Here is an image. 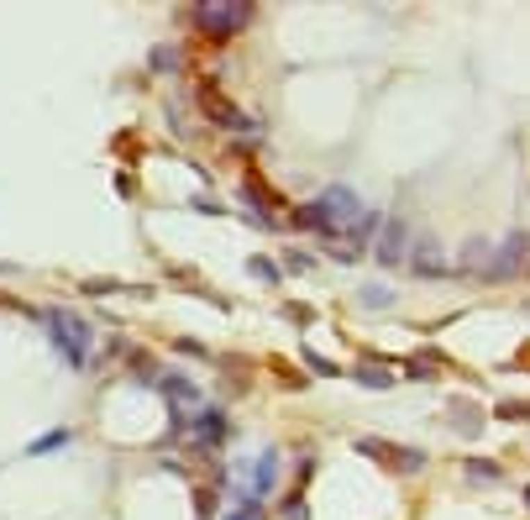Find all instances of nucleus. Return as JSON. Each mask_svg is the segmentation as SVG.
<instances>
[{
    "mask_svg": "<svg viewBox=\"0 0 530 520\" xmlns=\"http://www.w3.org/2000/svg\"><path fill=\"white\" fill-rule=\"evenodd\" d=\"M247 22H252L247 0H236V6H226V0H205V6H194V26L210 32V37H231V32H242Z\"/></svg>",
    "mask_w": 530,
    "mask_h": 520,
    "instance_id": "f257e3e1",
    "label": "nucleus"
},
{
    "mask_svg": "<svg viewBox=\"0 0 530 520\" xmlns=\"http://www.w3.org/2000/svg\"><path fill=\"white\" fill-rule=\"evenodd\" d=\"M47 326H53V336H58V352L69 357V368H84V352H90V320L69 316V310H53Z\"/></svg>",
    "mask_w": 530,
    "mask_h": 520,
    "instance_id": "f03ea898",
    "label": "nucleus"
},
{
    "mask_svg": "<svg viewBox=\"0 0 530 520\" xmlns=\"http://www.w3.org/2000/svg\"><path fill=\"white\" fill-rule=\"evenodd\" d=\"M410 268L420 273V279H441L452 263H447V252H441L436 236H415V258H410Z\"/></svg>",
    "mask_w": 530,
    "mask_h": 520,
    "instance_id": "7ed1b4c3",
    "label": "nucleus"
},
{
    "mask_svg": "<svg viewBox=\"0 0 530 520\" xmlns=\"http://www.w3.org/2000/svg\"><path fill=\"white\" fill-rule=\"evenodd\" d=\"M200 100H205V111H210V121H221V127H247V131H258V121H247L242 111L231 106V100H221V95H215V84H200Z\"/></svg>",
    "mask_w": 530,
    "mask_h": 520,
    "instance_id": "20e7f679",
    "label": "nucleus"
},
{
    "mask_svg": "<svg viewBox=\"0 0 530 520\" xmlns=\"http://www.w3.org/2000/svg\"><path fill=\"white\" fill-rule=\"evenodd\" d=\"M410 252V231H404V221L394 216V221H383V242H378V263L383 268H394V263Z\"/></svg>",
    "mask_w": 530,
    "mask_h": 520,
    "instance_id": "39448f33",
    "label": "nucleus"
},
{
    "mask_svg": "<svg viewBox=\"0 0 530 520\" xmlns=\"http://www.w3.org/2000/svg\"><path fill=\"white\" fill-rule=\"evenodd\" d=\"M520 252H525V231H515V236H509V242H504V252H499V263H494L488 273H494V279H509V273L520 268Z\"/></svg>",
    "mask_w": 530,
    "mask_h": 520,
    "instance_id": "423d86ee",
    "label": "nucleus"
},
{
    "mask_svg": "<svg viewBox=\"0 0 530 520\" xmlns=\"http://www.w3.org/2000/svg\"><path fill=\"white\" fill-rule=\"evenodd\" d=\"M221 437H226V421H221V410H205L200 421H194V441H200V447H215Z\"/></svg>",
    "mask_w": 530,
    "mask_h": 520,
    "instance_id": "0eeeda50",
    "label": "nucleus"
},
{
    "mask_svg": "<svg viewBox=\"0 0 530 520\" xmlns=\"http://www.w3.org/2000/svg\"><path fill=\"white\" fill-rule=\"evenodd\" d=\"M357 384H367V389H389V384H394V373H389V368L363 363V368H357Z\"/></svg>",
    "mask_w": 530,
    "mask_h": 520,
    "instance_id": "6e6552de",
    "label": "nucleus"
},
{
    "mask_svg": "<svg viewBox=\"0 0 530 520\" xmlns=\"http://www.w3.org/2000/svg\"><path fill=\"white\" fill-rule=\"evenodd\" d=\"M467 478H472V484H499L504 473H499V462H483V457H472V462H467Z\"/></svg>",
    "mask_w": 530,
    "mask_h": 520,
    "instance_id": "1a4fd4ad",
    "label": "nucleus"
},
{
    "mask_svg": "<svg viewBox=\"0 0 530 520\" xmlns=\"http://www.w3.org/2000/svg\"><path fill=\"white\" fill-rule=\"evenodd\" d=\"M247 273H258L263 284H279V279H283V268H279L273 258H247Z\"/></svg>",
    "mask_w": 530,
    "mask_h": 520,
    "instance_id": "9d476101",
    "label": "nucleus"
},
{
    "mask_svg": "<svg viewBox=\"0 0 530 520\" xmlns=\"http://www.w3.org/2000/svg\"><path fill=\"white\" fill-rule=\"evenodd\" d=\"M163 389L174 394V400H184V405L200 400V394H194V384H189V378H179V373H168V378H163Z\"/></svg>",
    "mask_w": 530,
    "mask_h": 520,
    "instance_id": "9b49d317",
    "label": "nucleus"
},
{
    "mask_svg": "<svg viewBox=\"0 0 530 520\" xmlns=\"http://www.w3.org/2000/svg\"><path fill=\"white\" fill-rule=\"evenodd\" d=\"M221 520H263V505H252V499H236V505L226 510Z\"/></svg>",
    "mask_w": 530,
    "mask_h": 520,
    "instance_id": "f8f14e48",
    "label": "nucleus"
},
{
    "mask_svg": "<svg viewBox=\"0 0 530 520\" xmlns=\"http://www.w3.org/2000/svg\"><path fill=\"white\" fill-rule=\"evenodd\" d=\"M462 263H467V268H488V242H467V247H462Z\"/></svg>",
    "mask_w": 530,
    "mask_h": 520,
    "instance_id": "ddd939ff",
    "label": "nucleus"
},
{
    "mask_svg": "<svg viewBox=\"0 0 530 520\" xmlns=\"http://www.w3.org/2000/svg\"><path fill=\"white\" fill-rule=\"evenodd\" d=\"M389 462H394L399 473H420V468H425V452H394Z\"/></svg>",
    "mask_w": 530,
    "mask_h": 520,
    "instance_id": "4468645a",
    "label": "nucleus"
},
{
    "mask_svg": "<svg viewBox=\"0 0 530 520\" xmlns=\"http://www.w3.org/2000/svg\"><path fill=\"white\" fill-rule=\"evenodd\" d=\"M436 363H441L436 352H420V357H410V373L415 378H431V373H436Z\"/></svg>",
    "mask_w": 530,
    "mask_h": 520,
    "instance_id": "2eb2a0df",
    "label": "nucleus"
},
{
    "mask_svg": "<svg viewBox=\"0 0 530 520\" xmlns=\"http://www.w3.org/2000/svg\"><path fill=\"white\" fill-rule=\"evenodd\" d=\"M174 63H179L174 47H153V69H158V74H174Z\"/></svg>",
    "mask_w": 530,
    "mask_h": 520,
    "instance_id": "dca6fc26",
    "label": "nucleus"
},
{
    "mask_svg": "<svg viewBox=\"0 0 530 520\" xmlns=\"http://www.w3.org/2000/svg\"><path fill=\"white\" fill-rule=\"evenodd\" d=\"M389 289H383V284H367V289H363V305H389Z\"/></svg>",
    "mask_w": 530,
    "mask_h": 520,
    "instance_id": "f3484780",
    "label": "nucleus"
},
{
    "mask_svg": "<svg viewBox=\"0 0 530 520\" xmlns=\"http://www.w3.org/2000/svg\"><path fill=\"white\" fill-rule=\"evenodd\" d=\"M289 268H295V273H310V268H315V258H310V252H289Z\"/></svg>",
    "mask_w": 530,
    "mask_h": 520,
    "instance_id": "a211bd4d",
    "label": "nucleus"
},
{
    "mask_svg": "<svg viewBox=\"0 0 530 520\" xmlns=\"http://www.w3.org/2000/svg\"><path fill=\"white\" fill-rule=\"evenodd\" d=\"M53 447H69V431H63V437H42L32 452H53Z\"/></svg>",
    "mask_w": 530,
    "mask_h": 520,
    "instance_id": "6ab92c4d",
    "label": "nucleus"
},
{
    "mask_svg": "<svg viewBox=\"0 0 530 520\" xmlns=\"http://www.w3.org/2000/svg\"><path fill=\"white\" fill-rule=\"evenodd\" d=\"M305 363L315 368V373H336V363H326V357H320V352H305Z\"/></svg>",
    "mask_w": 530,
    "mask_h": 520,
    "instance_id": "aec40b11",
    "label": "nucleus"
}]
</instances>
